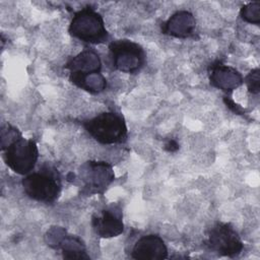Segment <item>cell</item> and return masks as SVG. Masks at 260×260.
<instances>
[{
	"label": "cell",
	"instance_id": "cell-20",
	"mask_svg": "<svg viewBox=\"0 0 260 260\" xmlns=\"http://www.w3.org/2000/svg\"><path fill=\"white\" fill-rule=\"evenodd\" d=\"M165 149L169 152H174L176 150L179 149V144L176 140L174 139H170L166 144H165Z\"/></svg>",
	"mask_w": 260,
	"mask_h": 260
},
{
	"label": "cell",
	"instance_id": "cell-13",
	"mask_svg": "<svg viewBox=\"0 0 260 260\" xmlns=\"http://www.w3.org/2000/svg\"><path fill=\"white\" fill-rule=\"evenodd\" d=\"M69 80L77 87L93 94L104 91L107 87V79L101 72L69 74Z\"/></svg>",
	"mask_w": 260,
	"mask_h": 260
},
{
	"label": "cell",
	"instance_id": "cell-15",
	"mask_svg": "<svg viewBox=\"0 0 260 260\" xmlns=\"http://www.w3.org/2000/svg\"><path fill=\"white\" fill-rule=\"evenodd\" d=\"M241 18L252 24L259 25L260 23V2H250L242 6L240 10Z\"/></svg>",
	"mask_w": 260,
	"mask_h": 260
},
{
	"label": "cell",
	"instance_id": "cell-4",
	"mask_svg": "<svg viewBox=\"0 0 260 260\" xmlns=\"http://www.w3.org/2000/svg\"><path fill=\"white\" fill-rule=\"evenodd\" d=\"M109 58L114 70L135 74L146 63L144 49L131 40H116L109 45Z\"/></svg>",
	"mask_w": 260,
	"mask_h": 260
},
{
	"label": "cell",
	"instance_id": "cell-17",
	"mask_svg": "<svg viewBox=\"0 0 260 260\" xmlns=\"http://www.w3.org/2000/svg\"><path fill=\"white\" fill-rule=\"evenodd\" d=\"M20 136H22L21 132L16 127L10 125L9 123L3 124L1 126V150Z\"/></svg>",
	"mask_w": 260,
	"mask_h": 260
},
{
	"label": "cell",
	"instance_id": "cell-8",
	"mask_svg": "<svg viewBox=\"0 0 260 260\" xmlns=\"http://www.w3.org/2000/svg\"><path fill=\"white\" fill-rule=\"evenodd\" d=\"M91 226L94 233L104 239L120 236L124 232L123 212L118 204H111L91 217Z\"/></svg>",
	"mask_w": 260,
	"mask_h": 260
},
{
	"label": "cell",
	"instance_id": "cell-7",
	"mask_svg": "<svg viewBox=\"0 0 260 260\" xmlns=\"http://www.w3.org/2000/svg\"><path fill=\"white\" fill-rule=\"evenodd\" d=\"M78 178L83 183L82 193L103 194L115 180L112 165L103 160H87L78 169Z\"/></svg>",
	"mask_w": 260,
	"mask_h": 260
},
{
	"label": "cell",
	"instance_id": "cell-14",
	"mask_svg": "<svg viewBox=\"0 0 260 260\" xmlns=\"http://www.w3.org/2000/svg\"><path fill=\"white\" fill-rule=\"evenodd\" d=\"M57 250H61L64 259H90L83 241L68 233L60 242Z\"/></svg>",
	"mask_w": 260,
	"mask_h": 260
},
{
	"label": "cell",
	"instance_id": "cell-3",
	"mask_svg": "<svg viewBox=\"0 0 260 260\" xmlns=\"http://www.w3.org/2000/svg\"><path fill=\"white\" fill-rule=\"evenodd\" d=\"M68 31L73 38L93 45L106 43L110 38L103 16L89 6L74 13Z\"/></svg>",
	"mask_w": 260,
	"mask_h": 260
},
{
	"label": "cell",
	"instance_id": "cell-12",
	"mask_svg": "<svg viewBox=\"0 0 260 260\" xmlns=\"http://www.w3.org/2000/svg\"><path fill=\"white\" fill-rule=\"evenodd\" d=\"M69 74H88L101 72L102 62L99 54L91 49H84L70 58L64 66Z\"/></svg>",
	"mask_w": 260,
	"mask_h": 260
},
{
	"label": "cell",
	"instance_id": "cell-10",
	"mask_svg": "<svg viewBox=\"0 0 260 260\" xmlns=\"http://www.w3.org/2000/svg\"><path fill=\"white\" fill-rule=\"evenodd\" d=\"M131 258L136 260L167 259L168 248L158 235H145L135 242L131 250Z\"/></svg>",
	"mask_w": 260,
	"mask_h": 260
},
{
	"label": "cell",
	"instance_id": "cell-6",
	"mask_svg": "<svg viewBox=\"0 0 260 260\" xmlns=\"http://www.w3.org/2000/svg\"><path fill=\"white\" fill-rule=\"evenodd\" d=\"M205 243L213 253L230 258L239 256L244 249V244L233 225L221 221L215 222L208 230Z\"/></svg>",
	"mask_w": 260,
	"mask_h": 260
},
{
	"label": "cell",
	"instance_id": "cell-5",
	"mask_svg": "<svg viewBox=\"0 0 260 260\" xmlns=\"http://www.w3.org/2000/svg\"><path fill=\"white\" fill-rule=\"evenodd\" d=\"M2 156L7 167L14 173L27 175L34 170L39 158L37 142L20 136L2 149Z\"/></svg>",
	"mask_w": 260,
	"mask_h": 260
},
{
	"label": "cell",
	"instance_id": "cell-2",
	"mask_svg": "<svg viewBox=\"0 0 260 260\" xmlns=\"http://www.w3.org/2000/svg\"><path fill=\"white\" fill-rule=\"evenodd\" d=\"M82 126L101 144L124 143L128 137V129L123 115L114 111L103 112L93 118L84 120Z\"/></svg>",
	"mask_w": 260,
	"mask_h": 260
},
{
	"label": "cell",
	"instance_id": "cell-11",
	"mask_svg": "<svg viewBox=\"0 0 260 260\" xmlns=\"http://www.w3.org/2000/svg\"><path fill=\"white\" fill-rule=\"evenodd\" d=\"M196 28V19L188 10L176 11L168 20L160 25L164 35L178 39H187L193 37Z\"/></svg>",
	"mask_w": 260,
	"mask_h": 260
},
{
	"label": "cell",
	"instance_id": "cell-9",
	"mask_svg": "<svg viewBox=\"0 0 260 260\" xmlns=\"http://www.w3.org/2000/svg\"><path fill=\"white\" fill-rule=\"evenodd\" d=\"M208 77L212 86L225 93H231L244 82L243 75L236 68L225 65L219 60L209 65Z\"/></svg>",
	"mask_w": 260,
	"mask_h": 260
},
{
	"label": "cell",
	"instance_id": "cell-18",
	"mask_svg": "<svg viewBox=\"0 0 260 260\" xmlns=\"http://www.w3.org/2000/svg\"><path fill=\"white\" fill-rule=\"evenodd\" d=\"M244 82L247 85L249 92L252 94H258L260 91V70L259 68L252 69L244 78Z\"/></svg>",
	"mask_w": 260,
	"mask_h": 260
},
{
	"label": "cell",
	"instance_id": "cell-19",
	"mask_svg": "<svg viewBox=\"0 0 260 260\" xmlns=\"http://www.w3.org/2000/svg\"><path fill=\"white\" fill-rule=\"evenodd\" d=\"M223 102L225 103V105L228 106V108H230L234 113L238 114V115H242L244 113V110L238 105V104H235V102L229 98V96H224L223 98Z\"/></svg>",
	"mask_w": 260,
	"mask_h": 260
},
{
	"label": "cell",
	"instance_id": "cell-16",
	"mask_svg": "<svg viewBox=\"0 0 260 260\" xmlns=\"http://www.w3.org/2000/svg\"><path fill=\"white\" fill-rule=\"evenodd\" d=\"M67 234V230L63 226L59 225H53L49 228V230L46 232L44 236L45 243L52 249L57 250L60 242L64 238V236Z\"/></svg>",
	"mask_w": 260,
	"mask_h": 260
},
{
	"label": "cell",
	"instance_id": "cell-1",
	"mask_svg": "<svg viewBox=\"0 0 260 260\" xmlns=\"http://www.w3.org/2000/svg\"><path fill=\"white\" fill-rule=\"evenodd\" d=\"M21 185L28 198L45 204H53L62 190L58 170L49 165H44L38 171L27 174L22 179Z\"/></svg>",
	"mask_w": 260,
	"mask_h": 260
}]
</instances>
